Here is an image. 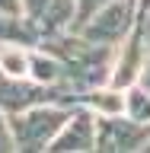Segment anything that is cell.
Masks as SVG:
<instances>
[{
    "instance_id": "obj_6",
    "label": "cell",
    "mask_w": 150,
    "mask_h": 153,
    "mask_svg": "<svg viewBox=\"0 0 150 153\" xmlns=\"http://www.w3.org/2000/svg\"><path fill=\"white\" fill-rule=\"evenodd\" d=\"M48 96H42L38 86H22V83H0V108H10V112H19V108H29V105L45 102Z\"/></svg>"
},
{
    "instance_id": "obj_4",
    "label": "cell",
    "mask_w": 150,
    "mask_h": 153,
    "mask_svg": "<svg viewBox=\"0 0 150 153\" xmlns=\"http://www.w3.org/2000/svg\"><path fill=\"white\" fill-rule=\"evenodd\" d=\"M22 13L35 32L51 38L77 19V0H22Z\"/></svg>"
},
{
    "instance_id": "obj_11",
    "label": "cell",
    "mask_w": 150,
    "mask_h": 153,
    "mask_svg": "<svg viewBox=\"0 0 150 153\" xmlns=\"http://www.w3.org/2000/svg\"><path fill=\"white\" fill-rule=\"evenodd\" d=\"M105 3H112V0H77V26H80V22H86V19L93 16L96 10H102Z\"/></svg>"
},
{
    "instance_id": "obj_12",
    "label": "cell",
    "mask_w": 150,
    "mask_h": 153,
    "mask_svg": "<svg viewBox=\"0 0 150 153\" xmlns=\"http://www.w3.org/2000/svg\"><path fill=\"white\" fill-rule=\"evenodd\" d=\"M7 150H16V140H13V128H10V121L3 118V112H0V153Z\"/></svg>"
},
{
    "instance_id": "obj_7",
    "label": "cell",
    "mask_w": 150,
    "mask_h": 153,
    "mask_svg": "<svg viewBox=\"0 0 150 153\" xmlns=\"http://www.w3.org/2000/svg\"><path fill=\"white\" fill-rule=\"evenodd\" d=\"M137 57H141V42H137V38H131V42H128V54L115 64V74H112V83H115V86H125V83H131V80H134Z\"/></svg>"
},
{
    "instance_id": "obj_15",
    "label": "cell",
    "mask_w": 150,
    "mask_h": 153,
    "mask_svg": "<svg viewBox=\"0 0 150 153\" xmlns=\"http://www.w3.org/2000/svg\"><path fill=\"white\" fill-rule=\"evenodd\" d=\"M147 150H150V137H147Z\"/></svg>"
},
{
    "instance_id": "obj_5",
    "label": "cell",
    "mask_w": 150,
    "mask_h": 153,
    "mask_svg": "<svg viewBox=\"0 0 150 153\" xmlns=\"http://www.w3.org/2000/svg\"><path fill=\"white\" fill-rule=\"evenodd\" d=\"M48 150H96V121L86 112H74Z\"/></svg>"
},
{
    "instance_id": "obj_9",
    "label": "cell",
    "mask_w": 150,
    "mask_h": 153,
    "mask_svg": "<svg viewBox=\"0 0 150 153\" xmlns=\"http://www.w3.org/2000/svg\"><path fill=\"white\" fill-rule=\"evenodd\" d=\"M128 112H131L134 121L150 124V96L141 93V89H131V96H128Z\"/></svg>"
},
{
    "instance_id": "obj_10",
    "label": "cell",
    "mask_w": 150,
    "mask_h": 153,
    "mask_svg": "<svg viewBox=\"0 0 150 153\" xmlns=\"http://www.w3.org/2000/svg\"><path fill=\"white\" fill-rule=\"evenodd\" d=\"M90 102H93L99 112H105V115L125 112V99H122L118 93H93V96H90Z\"/></svg>"
},
{
    "instance_id": "obj_14",
    "label": "cell",
    "mask_w": 150,
    "mask_h": 153,
    "mask_svg": "<svg viewBox=\"0 0 150 153\" xmlns=\"http://www.w3.org/2000/svg\"><path fill=\"white\" fill-rule=\"evenodd\" d=\"M137 7H141V10H150V0H137Z\"/></svg>"
},
{
    "instance_id": "obj_3",
    "label": "cell",
    "mask_w": 150,
    "mask_h": 153,
    "mask_svg": "<svg viewBox=\"0 0 150 153\" xmlns=\"http://www.w3.org/2000/svg\"><path fill=\"white\" fill-rule=\"evenodd\" d=\"M147 137L150 124L134 121V118L125 121L122 112L96 121V150H137L141 143H147Z\"/></svg>"
},
{
    "instance_id": "obj_8",
    "label": "cell",
    "mask_w": 150,
    "mask_h": 153,
    "mask_svg": "<svg viewBox=\"0 0 150 153\" xmlns=\"http://www.w3.org/2000/svg\"><path fill=\"white\" fill-rule=\"evenodd\" d=\"M0 70L7 76H26L29 74V57L22 54V48H3L0 51Z\"/></svg>"
},
{
    "instance_id": "obj_13",
    "label": "cell",
    "mask_w": 150,
    "mask_h": 153,
    "mask_svg": "<svg viewBox=\"0 0 150 153\" xmlns=\"http://www.w3.org/2000/svg\"><path fill=\"white\" fill-rule=\"evenodd\" d=\"M0 13H7V16H22V0H0Z\"/></svg>"
},
{
    "instance_id": "obj_2",
    "label": "cell",
    "mask_w": 150,
    "mask_h": 153,
    "mask_svg": "<svg viewBox=\"0 0 150 153\" xmlns=\"http://www.w3.org/2000/svg\"><path fill=\"white\" fill-rule=\"evenodd\" d=\"M131 13H134L131 0H112L102 10H96L86 22H80V35L86 42H96V45H115V42H122L128 35Z\"/></svg>"
},
{
    "instance_id": "obj_1",
    "label": "cell",
    "mask_w": 150,
    "mask_h": 153,
    "mask_svg": "<svg viewBox=\"0 0 150 153\" xmlns=\"http://www.w3.org/2000/svg\"><path fill=\"white\" fill-rule=\"evenodd\" d=\"M67 118H70V112H64V108H48V105H42V102L16 112L10 118L16 150H48V143L57 137V131L64 128Z\"/></svg>"
}]
</instances>
